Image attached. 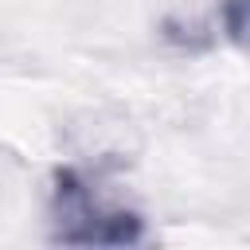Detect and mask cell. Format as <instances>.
<instances>
[{
	"label": "cell",
	"mask_w": 250,
	"mask_h": 250,
	"mask_svg": "<svg viewBox=\"0 0 250 250\" xmlns=\"http://www.w3.org/2000/svg\"><path fill=\"white\" fill-rule=\"evenodd\" d=\"M51 223L55 238L70 246H125L141 238V219L109 203L78 172H59L51 195Z\"/></svg>",
	"instance_id": "6da1fadb"
},
{
	"label": "cell",
	"mask_w": 250,
	"mask_h": 250,
	"mask_svg": "<svg viewBox=\"0 0 250 250\" xmlns=\"http://www.w3.org/2000/svg\"><path fill=\"white\" fill-rule=\"evenodd\" d=\"M223 31L250 59V0H223Z\"/></svg>",
	"instance_id": "7a4b0ae2"
}]
</instances>
